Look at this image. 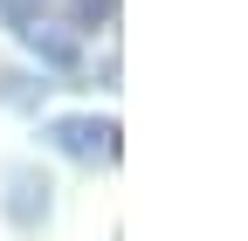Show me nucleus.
I'll return each mask as SVG.
<instances>
[{"label": "nucleus", "instance_id": "f257e3e1", "mask_svg": "<svg viewBox=\"0 0 248 241\" xmlns=\"http://www.w3.org/2000/svg\"><path fill=\"white\" fill-rule=\"evenodd\" d=\"M0 28H7L35 62H48V69H62V76L83 69V42H90V35H83V28H69L62 14H14V21H0Z\"/></svg>", "mask_w": 248, "mask_h": 241}, {"label": "nucleus", "instance_id": "f03ea898", "mask_svg": "<svg viewBox=\"0 0 248 241\" xmlns=\"http://www.w3.org/2000/svg\"><path fill=\"white\" fill-rule=\"evenodd\" d=\"M42 138L55 145L62 159H76V166H117V152H124V131H117V117H48L42 124Z\"/></svg>", "mask_w": 248, "mask_h": 241}, {"label": "nucleus", "instance_id": "7ed1b4c3", "mask_svg": "<svg viewBox=\"0 0 248 241\" xmlns=\"http://www.w3.org/2000/svg\"><path fill=\"white\" fill-rule=\"evenodd\" d=\"M48 193H55V186H48L35 166H7V221H14L21 234H35V227L48 221V207H55Z\"/></svg>", "mask_w": 248, "mask_h": 241}, {"label": "nucleus", "instance_id": "20e7f679", "mask_svg": "<svg viewBox=\"0 0 248 241\" xmlns=\"http://www.w3.org/2000/svg\"><path fill=\"white\" fill-rule=\"evenodd\" d=\"M110 7L117 0H0V21H14V14H62L69 28H97V21H110Z\"/></svg>", "mask_w": 248, "mask_h": 241}]
</instances>
